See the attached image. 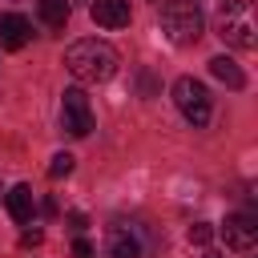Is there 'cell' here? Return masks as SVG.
Segmentation results:
<instances>
[{
    "label": "cell",
    "instance_id": "18",
    "mask_svg": "<svg viewBox=\"0 0 258 258\" xmlns=\"http://www.w3.org/2000/svg\"><path fill=\"white\" fill-rule=\"evenodd\" d=\"M206 258H218V254H214V250H206Z\"/></svg>",
    "mask_w": 258,
    "mask_h": 258
},
{
    "label": "cell",
    "instance_id": "12",
    "mask_svg": "<svg viewBox=\"0 0 258 258\" xmlns=\"http://www.w3.org/2000/svg\"><path fill=\"white\" fill-rule=\"evenodd\" d=\"M36 8H40V20H44L48 28H64V20H69V0H40Z\"/></svg>",
    "mask_w": 258,
    "mask_h": 258
},
{
    "label": "cell",
    "instance_id": "17",
    "mask_svg": "<svg viewBox=\"0 0 258 258\" xmlns=\"http://www.w3.org/2000/svg\"><path fill=\"white\" fill-rule=\"evenodd\" d=\"M69 222H73L77 230H85V226H89V218H85V214H69Z\"/></svg>",
    "mask_w": 258,
    "mask_h": 258
},
{
    "label": "cell",
    "instance_id": "6",
    "mask_svg": "<svg viewBox=\"0 0 258 258\" xmlns=\"http://www.w3.org/2000/svg\"><path fill=\"white\" fill-rule=\"evenodd\" d=\"M222 238H226V246L238 250V254L254 250V242H258V218H254V214H230L226 226H222Z\"/></svg>",
    "mask_w": 258,
    "mask_h": 258
},
{
    "label": "cell",
    "instance_id": "15",
    "mask_svg": "<svg viewBox=\"0 0 258 258\" xmlns=\"http://www.w3.org/2000/svg\"><path fill=\"white\" fill-rule=\"evenodd\" d=\"M73 258H93V242L77 238V242H73Z\"/></svg>",
    "mask_w": 258,
    "mask_h": 258
},
{
    "label": "cell",
    "instance_id": "7",
    "mask_svg": "<svg viewBox=\"0 0 258 258\" xmlns=\"http://www.w3.org/2000/svg\"><path fill=\"white\" fill-rule=\"evenodd\" d=\"M105 254H109V258H141V238H137V230H133V226H125V222L109 226Z\"/></svg>",
    "mask_w": 258,
    "mask_h": 258
},
{
    "label": "cell",
    "instance_id": "10",
    "mask_svg": "<svg viewBox=\"0 0 258 258\" xmlns=\"http://www.w3.org/2000/svg\"><path fill=\"white\" fill-rule=\"evenodd\" d=\"M32 210H36V198H32V185H12L8 189V214L12 222H32Z\"/></svg>",
    "mask_w": 258,
    "mask_h": 258
},
{
    "label": "cell",
    "instance_id": "4",
    "mask_svg": "<svg viewBox=\"0 0 258 258\" xmlns=\"http://www.w3.org/2000/svg\"><path fill=\"white\" fill-rule=\"evenodd\" d=\"M173 105L181 109V117H185L194 129L210 125L214 105H210V89H206L202 81H194V77H177V81H173Z\"/></svg>",
    "mask_w": 258,
    "mask_h": 258
},
{
    "label": "cell",
    "instance_id": "9",
    "mask_svg": "<svg viewBox=\"0 0 258 258\" xmlns=\"http://www.w3.org/2000/svg\"><path fill=\"white\" fill-rule=\"evenodd\" d=\"M89 12L101 28H125L129 24V0H93Z\"/></svg>",
    "mask_w": 258,
    "mask_h": 258
},
{
    "label": "cell",
    "instance_id": "13",
    "mask_svg": "<svg viewBox=\"0 0 258 258\" xmlns=\"http://www.w3.org/2000/svg\"><path fill=\"white\" fill-rule=\"evenodd\" d=\"M73 161H77L73 153H56V157L48 161V177H52V181H60V177H69V173H73Z\"/></svg>",
    "mask_w": 258,
    "mask_h": 258
},
{
    "label": "cell",
    "instance_id": "11",
    "mask_svg": "<svg viewBox=\"0 0 258 258\" xmlns=\"http://www.w3.org/2000/svg\"><path fill=\"white\" fill-rule=\"evenodd\" d=\"M210 73H214V77H218V81H222L226 89H242V85H246L242 69H238V64L230 60V56H214V60H210Z\"/></svg>",
    "mask_w": 258,
    "mask_h": 258
},
{
    "label": "cell",
    "instance_id": "5",
    "mask_svg": "<svg viewBox=\"0 0 258 258\" xmlns=\"http://www.w3.org/2000/svg\"><path fill=\"white\" fill-rule=\"evenodd\" d=\"M60 125L73 137H89L93 133V109H89V97L81 89H64V97H60Z\"/></svg>",
    "mask_w": 258,
    "mask_h": 258
},
{
    "label": "cell",
    "instance_id": "3",
    "mask_svg": "<svg viewBox=\"0 0 258 258\" xmlns=\"http://www.w3.org/2000/svg\"><path fill=\"white\" fill-rule=\"evenodd\" d=\"M161 28L173 44H194L206 28V12L198 0H165L161 4Z\"/></svg>",
    "mask_w": 258,
    "mask_h": 258
},
{
    "label": "cell",
    "instance_id": "14",
    "mask_svg": "<svg viewBox=\"0 0 258 258\" xmlns=\"http://www.w3.org/2000/svg\"><path fill=\"white\" fill-rule=\"evenodd\" d=\"M210 238H214V226L210 222H194L189 226V242L194 246H210Z\"/></svg>",
    "mask_w": 258,
    "mask_h": 258
},
{
    "label": "cell",
    "instance_id": "16",
    "mask_svg": "<svg viewBox=\"0 0 258 258\" xmlns=\"http://www.w3.org/2000/svg\"><path fill=\"white\" fill-rule=\"evenodd\" d=\"M20 246H40V230H24V238H20Z\"/></svg>",
    "mask_w": 258,
    "mask_h": 258
},
{
    "label": "cell",
    "instance_id": "8",
    "mask_svg": "<svg viewBox=\"0 0 258 258\" xmlns=\"http://www.w3.org/2000/svg\"><path fill=\"white\" fill-rule=\"evenodd\" d=\"M28 36H32V24H28L20 12H4V16H0V44H4L8 52L24 48Z\"/></svg>",
    "mask_w": 258,
    "mask_h": 258
},
{
    "label": "cell",
    "instance_id": "2",
    "mask_svg": "<svg viewBox=\"0 0 258 258\" xmlns=\"http://www.w3.org/2000/svg\"><path fill=\"white\" fill-rule=\"evenodd\" d=\"M218 36L234 48H254L258 44V24H254V4L250 0H222L218 8Z\"/></svg>",
    "mask_w": 258,
    "mask_h": 258
},
{
    "label": "cell",
    "instance_id": "1",
    "mask_svg": "<svg viewBox=\"0 0 258 258\" xmlns=\"http://www.w3.org/2000/svg\"><path fill=\"white\" fill-rule=\"evenodd\" d=\"M64 69L85 81V85H101L117 73V48L97 40V36H85V40H73L64 48Z\"/></svg>",
    "mask_w": 258,
    "mask_h": 258
}]
</instances>
